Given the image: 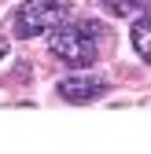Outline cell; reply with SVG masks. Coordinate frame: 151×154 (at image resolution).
<instances>
[{"label": "cell", "instance_id": "obj_1", "mask_svg": "<svg viewBox=\"0 0 151 154\" xmlns=\"http://www.w3.org/2000/svg\"><path fill=\"white\" fill-rule=\"evenodd\" d=\"M52 37H48V51L55 55V59H63L66 66H78V70H85V66H92L96 63V37H92L88 29H85V22L81 26H55V29H48Z\"/></svg>", "mask_w": 151, "mask_h": 154}, {"label": "cell", "instance_id": "obj_2", "mask_svg": "<svg viewBox=\"0 0 151 154\" xmlns=\"http://www.w3.org/2000/svg\"><path fill=\"white\" fill-rule=\"evenodd\" d=\"M66 22V4L59 0H26L15 11V37H37Z\"/></svg>", "mask_w": 151, "mask_h": 154}, {"label": "cell", "instance_id": "obj_3", "mask_svg": "<svg viewBox=\"0 0 151 154\" xmlns=\"http://www.w3.org/2000/svg\"><path fill=\"white\" fill-rule=\"evenodd\" d=\"M55 92H59L66 103H92V99H100L107 92V81H100V77H92V73H74V77H63V81L55 85Z\"/></svg>", "mask_w": 151, "mask_h": 154}, {"label": "cell", "instance_id": "obj_4", "mask_svg": "<svg viewBox=\"0 0 151 154\" xmlns=\"http://www.w3.org/2000/svg\"><path fill=\"white\" fill-rule=\"evenodd\" d=\"M129 41H133V51L140 55V59H144V63H151V15H147V11L133 22V33H129Z\"/></svg>", "mask_w": 151, "mask_h": 154}, {"label": "cell", "instance_id": "obj_5", "mask_svg": "<svg viewBox=\"0 0 151 154\" xmlns=\"http://www.w3.org/2000/svg\"><path fill=\"white\" fill-rule=\"evenodd\" d=\"M103 4L111 8V15H118V18H133V15H144L147 11L144 0H103Z\"/></svg>", "mask_w": 151, "mask_h": 154}, {"label": "cell", "instance_id": "obj_6", "mask_svg": "<svg viewBox=\"0 0 151 154\" xmlns=\"http://www.w3.org/2000/svg\"><path fill=\"white\" fill-rule=\"evenodd\" d=\"M4 55H8V41H4V37H0V59H4Z\"/></svg>", "mask_w": 151, "mask_h": 154}]
</instances>
